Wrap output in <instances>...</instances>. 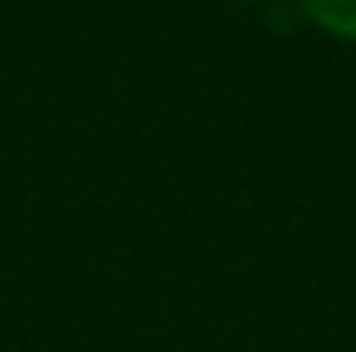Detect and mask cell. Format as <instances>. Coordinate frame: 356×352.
<instances>
[{"mask_svg":"<svg viewBox=\"0 0 356 352\" xmlns=\"http://www.w3.org/2000/svg\"><path fill=\"white\" fill-rule=\"evenodd\" d=\"M236 4H257V0H236Z\"/></svg>","mask_w":356,"mask_h":352,"instance_id":"obj_2","label":"cell"},{"mask_svg":"<svg viewBox=\"0 0 356 352\" xmlns=\"http://www.w3.org/2000/svg\"><path fill=\"white\" fill-rule=\"evenodd\" d=\"M298 8L323 33L356 42V0H298Z\"/></svg>","mask_w":356,"mask_h":352,"instance_id":"obj_1","label":"cell"}]
</instances>
